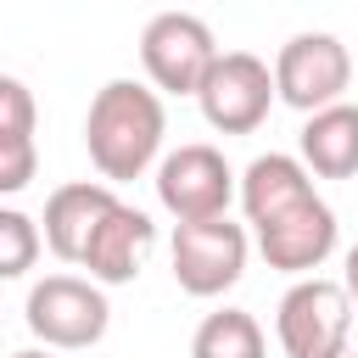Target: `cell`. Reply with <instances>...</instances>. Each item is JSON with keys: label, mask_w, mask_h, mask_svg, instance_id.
Listing matches in <instances>:
<instances>
[{"label": "cell", "mask_w": 358, "mask_h": 358, "mask_svg": "<svg viewBox=\"0 0 358 358\" xmlns=\"http://www.w3.org/2000/svg\"><path fill=\"white\" fill-rule=\"evenodd\" d=\"M162 134H168L162 95L151 84H134V78H106L84 112V145H90V162L106 185L140 179L157 162Z\"/></svg>", "instance_id": "6da1fadb"}, {"label": "cell", "mask_w": 358, "mask_h": 358, "mask_svg": "<svg viewBox=\"0 0 358 358\" xmlns=\"http://www.w3.org/2000/svg\"><path fill=\"white\" fill-rule=\"evenodd\" d=\"M28 330L56 347V352H78V347H95L112 324V308H106V291L95 280H78V274H45L34 291H28V308H22Z\"/></svg>", "instance_id": "7a4b0ae2"}, {"label": "cell", "mask_w": 358, "mask_h": 358, "mask_svg": "<svg viewBox=\"0 0 358 358\" xmlns=\"http://www.w3.org/2000/svg\"><path fill=\"white\" fill-rule=\"evenodd\" d=\"M347 330H352V302H347L341 280L302 274L280 296L274 336H280V352L285 358H330V352L347 347Z\"/></svg>", "instance_id": "3957f363"}, {"label": "cell", "mask_w": 358, "mask_h": 358, "mask_svg": "<svg viewBox=\"0 0 358 358\" xmlns=\"http://www.w3.org/2000/svg\"><path fill=\"white\" fill-rule=\"evenodd\" d=\"M213 56H218V39L196 11H157L140 34V67L162 95H196Z\"/></svg>", "instance_id": "277c9868"}, {"label": "cell", "mask_w": 358, "mask_h": 358, "mask_svg": "<svg viewBox=\"0 0 358 358\" xmlns=\"http://www.w3.org/2000/svg\"><path fill=\"white\" fill-rule=\"evenodd\" d=\"M268 73H274V101H285L296 112H319L347 95L352 56L336 34H291Z\"/></svg>", "instance_id": "5b68a950"}, {"label": "cell", "mask_w": 358, "mask_h": 358, "mask_svg": "<svg viewBox=\"0 0 358 358\" xmlns=\"http://www.w3.org/2000/svg\"><path fill=\"white\" fill-rule=\"evenodd\" d=\"M196 101H201V117L218 134H252L274 106V73L252 50H218Z\"/></svg>", "instance_id": "8992f818"}, {"label": "cell", "mask_w": 358, "mask_h": 358, "mask_svg": "<svg viewBox=\"0 0 358 358\" xmlns=\"http://www.w3.org/2000/svg\"><path fill=\"white\" fill-rule=\"evenodd\" d=\"M246 229L224 218H196V224H173V280L185 296H224L241 274H246Z\"/></svg>", "instance_id": "52a82bcc"}, {"label": "cell", "mask_w": 358, "mask_h": 358, "mask_svg": "<svg viewBox=\"0 0 358 358\" xmlns=\"http://www.w3.org/2000/svg\"><path fill=\"white\" fill-rule=\"evenodd\" d=\"M157 201L179 218V224H196V218H224L229 201H235V168L224 162L218 145H179L157 162Z\"/></svg>", "instance_id": "ba28073f"}, {"label": "cell", "mask_w": 358, "mask_h": 358, "mask_svg": "<svg viewBox=\"0 0 358 358\" xmlns=\"http://www.w3.org/2000/svg\"><path fill=\"white\" fill-rule=\"evenodd\" d=\"M257 252H263L268 268L302 280V274L324 268V257L336 252V213L324 207V196H308V201H296L291 213L257 224Z\"/></svg>", "instance_id": "9c48e42d"}, {"label": "cell", "mask_w": 358, "mask_h": 358, "mask_svg": "<svg viewBox=\"0 0 358 358\" xmlns=\"http://www.w3.org/2000/svg\"><path fill=\"white\" fill-rule=\"evenodd\" d=\"M151 246H157V224H151L140 207L117 201V207L95 224V235H90V246H84L78 268H90V280H95V285H129V280L145 268Z\"/></svg>", "instance_id": "30bf717a"}, {"label": "cell", "mask_w": 358, "mask_h": 358, "mask_svg": "<svg viewBox=\"0 0 358 358\" xmlns=\"http://www.w3.org/2000/svg\"><path fill=\"white\" fill-rule=\"evenodd\" d=\"M112 207H117V196H112V185H101V179L56 185L50 201H45V218H39V241L50 246V257L78 263L84 246H90V235H95V224H101Z\"/></svg>", "instance_id": "8fae6325"}, {"label": "cell", "mask_w": 358, "mask_h": 358, "mask_svg": "<svg viewBox=\"0 0 358 358\" xmlns=\"http://www.w3.org/2000/svg\"><path fill=\"white\" fill-rule=\"evenodd\" d=\"M308 196H319V190H313V173H308L296 157H285V151L252 157V168L241 173V207H246V224H252V229L268 224V218H280V213H291V207L308 201Z\"/></svg>", "instance_id": "7c38bea8"}, {"label": "cell", "mask_w": 358, "mask_h": 358, "mask_svg": "<svg viewBox=\"0 0 358 358\" xmlns=\"http://www.w3.org/2000/svg\"><path fill=\"white\" fill-rule=\"evenodd\" d=\"M302 168L319 173V179H352L358 173V106L336 101V106H319L308 112L302 123Z\"/></svg>", "instance_id": "4fadbf2b"}, {"label": "cell", "mask_w": 358, "mask_h": 358, "mask_svg": "<svg viewBox=\"0 0 358 358\" xmlns=\"http://www.w3.org/2000/svg\"><path fill=\"white\" fill-rule=\"evenodd\" d=\"M263 324L246 308H218L196 324L190 336V358H263Z\"/></svg>", "instance_id": "5bb4252c"}, {"label": "cell", "mask_w": 358, "mask_h": 358, "mask_svg": "<svg viewBox=\"0 0 358 358\" xmlns=\"http://www.w3.org/2000/svg\"><path fill=\"white\" fill-rule=\"evenodd\" d=\"M39 224L17 207H0V280H17L39 263Z\"/></svg>", "instance_id": "9a60e30c"}, {"label": "cell", "mask_w": 358, "mask_h": 358, "mask_svg": "<svg viewBox=\"0 0 358 358\" xmlns=\"http://www.w3.org/2000/svg\"><path fill=\"white\" fill-rule=\"evenodd\" d=\"M39 129V106H34V90L11 73H0V140H34Z\"/></svg>", "instance_id": "2e32d148"}, {"label": "cell", "mask_w": 358, "mask_h": 358, "mask_svg": "<svg viewBox=\"0 0 358 358\" xmlns=\"http://www.w3.org/2000/svg\"><path fill=\"white\" fill-rule=\"evenodd\" d=\"M39 173V145L34 140H0V196L28 190Z\"/></svg>", "instance_id": "e0dca14e"}, {"label": "cell", "mask_w": 358, "mask_h": 358, "mask_svg": "<svg viewBox=\"0 0 358 358\" xmlns=\"http://www.w3.org/2000/svg\"><path fill=\"white\" fill-rule=\"evenodd\" d=\"M341 291H347V302L358 308V246L347 252V274H341Z\"/></svg>", "instance_id": "ac0fdd59"}, {"label": "cell", "mask_w": 358, "mask_h": 358, "mask_svg": "<svg viewBox=\"0 0 358 358\" xmlns=\"http://www.w3.org/2000/svg\"><path fill=\"white\" fill-rule=\"evenodd\" d=\"M11 358H50V347H28V352H11Z\"/></svg>", "instance_id": "d6986e66"}, {"label": "cell", "mask_w": 358, "mask_h": 358, "mask_svg": "<svg viewBox=\"0 0 358 358\" xmlns=\"http://www.w3.org/2000/svg\"><path fill=\"white\" fill-rule=\"evenodd\" d=\"M330 358H358V352H347V347H341V352H330Z\"/></svg>", "instance_id": "ffe728a7"}]
</instances>
